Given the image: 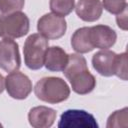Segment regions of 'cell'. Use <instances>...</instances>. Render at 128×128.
Returning <instances> with one entry per match:
<instances>
[{
  "instance_id": "cell-4",
  "label": "cell",
  "mask_w": 128,
  "mask_h": 128,
  "mask_svg": "<svg viewBox=\"0 0 128 128\" xmlns=\"http://www.w3.org/2000/svg\"><path fill=\"white\" fill-rule=\"evenodd\" d=\"M59 128H98L95 117L85 110L68 109L64 111L58 122Z\"/></svg>"
},
{
  "instance_id": "cell-5",
  "label": "cell",
  "mask_w": 128,
  "mask_h": 128,
  "mask_svg": "<svg viewBox=\"0 0 128 128\" xmlns=\"http://www.w3.org/2000/svg\"><path fill=\"white\" fill-rule=\"evenodd\" d=\"M67 29V23L64 17L54 13H47L39 18L37 22L38 32L47 39L61 38Z\"/></svg>"
},
{
  "instance_id": "cell-11",
  "label": "cell",
  "mask_w": 128,
  "mask_h": 128,
  "mask_svg": "<svg viewBox=\"0 0 128 128\" xmlns=\"http://www.w3.org/2000/svg\"><path fill=\"white\" fill-rule=\"evenodd\" d=\"M68 80L71 84L72 90L79 95H85L92 92L96 86V79L89 72L88 68L74 73L68 78Z\"/></svg>"
},
{
  "instance_id": "cell-14",
  "label": "cell",
  "mask_w": 128,
  "mask_h": 128,
  "mask_svg": "<svg viewBox=\"0 0 128 128\" xmlns=\"http://www.w3.org/2000/svg\"><path fill=\"white\" fill-rule=\"evenodd\" d=\"M90 27H82L77 29L71 37V46L79 54L91 52L94 47L90 40L89 35Z\"/></svg>"
},
{
  "instance_id": "cell-8",
  "label": "cell",
  "mask_w": 128,
  "mask_h": 128,
  "mask_svg": "<svg viewBox=\"0 0 128 128\" xmlns=\"http://www.w3.org/2000/svg\"><path fill=\"white\" fill-rule=\"evenodd\" d=\"M117 57L113 51L108 49H103L101 51L96 52L92 57V66L100 75L105 77H110L115 75Z\"/></svg>"
},
{
  "instance_id": "cell-13",
  "label": "cell",
  "mask_w": 128,
  "mask_h": 128,
  "mask_svg": "<svg viewBox=\"0 0 128 128\" xmlns=\"http://www.w3.org/2000/svg\"><path fill=\"white\" fill-rule=\"evenodd\" d=\"M69 55L65 52V50L59 46H52L48 47L45 59H44V66L47 70L53 72L63 71L68 63Z\"/></svg>"
},
{
  "instance_id": "cell-2",
  "label": "cell",
  "mask_w": 128,
  "mask_h": 128,
  "mask_svg": "<svg viewBox=\"0 0 128 128\" xmlns=\"http://www.w3.org/2000/svg\"><path fill=\"white\" fill-rule=\"evenodd\" d=\"M48 45V39L40 33L31 34L25 40L23 47L24 62L29 69L39 70L44 66V59Z\"/></svg>"
},
{
  "instance_id": "cell-7",
  "label": "cell",
  "mask_w": 128,
  "mask_h": 128,
  "mask_svg": "<svg viewBox=\"0 0 128 128\" xmlns=\"http://www.w3.org/2000/svg\"><path fill=\"white\" fill-rule=\"evenodd\" d=\"M5 88L10 97L22 100L28 97L32 91V82L27 75L14 71L5 77Z\"/></svg>"
},
{
  "instance_id": "cell-19",
  "label": "cell",
  "mask_w": 128,
  "mask_h": 128,
  "mask_svg": "<svg viewBox=\"0 0 128 128\" xmlns=\"http://www.w3.org/2000/svg\"><path fill=\"white\" fill-rule=\"evenodd\" d=\"M115 75L124 81L127 80V53L126 52L118 54Z\"/></svg>"
},
{
  "instance_id": "cell-3",
  "label": "cell",
  "mask_w": 128,
  "mask_h": 128,
  "mask_svg": "<svg viewBox=\"0 0 128 128\" xmlns=\"http://www.w3.org/2000/svg\"><path fill=\"white\" fill-rule=\"evenodd\" d=\"M3 23V37L16 39L25 36L29 32L30 21L28 16L21 12L16 11L7 15H0Z\"/></svg>"
},
{
  "instance_id": "cell-22",
  "label": "cell",
  "mask_w": 128,
  "mask_h": 128,
  "mask_svg": "<svg viewBox=\"0 0 128 128\" xmlns=\"http://www.w3.org/2000/svg\"><path fill=\"white\" fill-rule=\"evenodd\" d=\"M3 36V23H2V18L0 16V37Z\"/></svg>"
},
{
  "instance_id": "cell-17",
  "label": "cell",
  "mask_w": 128,
  "mask_h": 128,
  "mask_svg": "<svg viewBox=\"0 0 128 128\" xmlns=\"http://www.w3.org/2000/svg\"><path fill=\"white\" fill-rule=\"evenodd\" d=\"M25 0H0L1 15L11 14L16 11H21L24 7Z\"/></svg>"
},
{
  "instance_id": "cell-15",
  "label": "cell",
  "mask_w": 128,
  "mask_h": 128,
  "mask_svg": "<svg viewBox=\"0 0 128 128\" xmlns=\"http://www.w3.org/2000/svg\"><path fill=\"white\" fill-rule=\"evenodd\" d=\"M49 6L52 13L65 17L75 8V0H50Z\"/></svg>"
},
{
  "instance_id": "cell-12",
  "label": "cell",
  "mask_w": 128,
  "mask_h": 128,
  "mask_svg": "<svg viewBox=\"0 0 128 128\" xmlns=\"http://www.w3.org/2000/svg\"><path fill=\"white\" fill-rule=\"evenodd\" d=\"M75 12L81 20L94 22L101 17L103 6L100 0H78L75 6Z\"/></svg>"
},
{
  "instance_id": "cell-21",
  "label": "cell",
  "mask_w": 128,
  "mask_h": 128,
  "mask_svg": "<svg viewBox=\"0 0 128 128\" xmlns=\"http://www.w3.org/2000/svg\"><path fill=\"white\" fill-rule=\"evenodd\" d=\"M5 89V78L0 74V94L4 91Z\"/></svg>"
},
{
  "instance_id": "cell-9",
  "label": "cell",
  "mask_w": 128,
  "mask_h": 128,
  "mask_svg": "<svg viewBox=\"0 0 128 128\" xmlns=\"http://www.w3.org/2000/svg\"><path fill=\"white\" fill-rule=\"evenodd\" d=\"M89 35L93 47L102 50L112 47L117 40L115 30L107 25H96L90 27Z\"/></svg>"
},
{
  "instance_id": "cell-10",
  "label": "cell",
  "mask_w": 128,
  "mask_h": 128,
  "mask_svg": "<svg viewBox=\"0 0 128 128\" xmlns=\"http://www.w3.org/2000/svg\"><path fill=\"white\" fill-rule=\"evenodd\" d=\"M56 111L46 106H36L28 113L29 124L34 128H49L56 119Z\"/></svg>"
},
{
  "instance_id": "cell-1",
  "label": "cell",
  "mask_w": 128,
  "mask_h": 128,
  "mask_svg": "<svg viewBox=\"0 0 128 128\" xmlns=\"http://www.w3.org/2000/svg\"><path fill=\"white\" fill-rule=\"evenodd\" d=\"M34 93L43 102L57 104L69 98L70 88L62 78L50 76L44 77L36 83Z\"/></svg>"
},
{
  "instance_id": "cell-18",
  "label": "cell",
  "mask_w": 128,
  "mask_h": 128,
  "mask_svg": "<svg viewBox=\"0 0 128 128\" xmlns=\"http://www.w3.org/2000/svg\"><path fill=\"white\" fill-rule=\"evenodd\" d=\"M102 6L109 13L118 15L124 9L127 8V1L126 0H103Z\"/></svg>"
},
{
  "instance_id": "cell-20",
  "label": "cell",
  "mask_w": 128,
  "mask_h": 128,
  "mask_svg": "<svg viewBox=\"0 0 128 128\" xmlns=\"http://www.w3.org/2000/svg\"><path fill=\"white\" fill-rule=\"evenodd\" d=\"M116 22L119 28H121L122 30H127V8L117 15Z\"/></svg>"
},
{
  "instance_id": "cell-6",
  "label": "cell",
  "mask_w": 128,
  "mask_h": 128,
  "mask_svg": "<svg viewBox=\"0 0 128 128\" xmlns=\"http://www.w3.org/2000/svg\"><path fill=\"white\" fill-rule=\"evenodd\" d=\"M21 66V57L18 44L11 38L0 41V69L6 72L18 71Z\"/></svg>"
},
{
  "instance_id": "cell-16",
  "label": "cell",
  "mask_w": 128,
  "mask_h": 128,
  "mask_svg": "<svg viewBox=\"0 0 128 128\" xmlns=\"http://www.w3.org/2000/svg\"><path fill=\"white\" fill-rule=\"evenodd\" d=\"M128 108L125 107L121 110L113 112L107 120V128H120L127 127L128 125Z\"/></svg>"
}]
</instances>
